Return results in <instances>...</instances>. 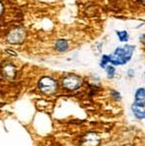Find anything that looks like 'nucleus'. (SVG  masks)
Instances as JSON below:
<instances>
[{
  "instance_id": "nucleus-14",
  "label": "nucleus",
  "mask_w": 145,
  "mask_h": 146,
  "mask_svg": "<svg viewBox=\"0 0 145 146\" xmlns=\"http://www.w3.org/2000/svg\"><path fill=\"white\" fill-rule=\"evenodd\" d=\"M140 42H141L143 45H145V34H143L141 37H140Z\"/></svg>"
},
{
  "instance_id": "nucleus-9",
  "label": "nucleus",
  "mask_w": 145,
  "mask_h": 146,
  "mask_svg": "<svg viewBox=\"0 0 145 146\" xmlns=\"http://www.w3.org/2000/svg\"><path fill=\"white\" fill-rule=\"evenodd\" d=\"M68 47L69 45L66 40H58L56 42V44H55V48L59 52H65L68 49Z\"/></svg>"
},
{
  "instance_id": "nucleus-12",
  "label": "nucleus",
  "mask_w": 145,
  "mask_h": 146,
  "mask_svg": "<svg viewBox=\"0 0 145 146\" xmlns=\"http://www.w3.org/2000/svg\"><path fill=\"white\" fill-rule=\"evenodd\" d=\"M110 63V59H109V56H107V55H105V56H103V59H101V66L103 68H107V64Z\"/></svg>"
},
{
  "instance_id": "nucleus-4",
  "label": "nucleus",
  "mask_w": 145,
  "mask_h": 146,
  "mask_svg": "<svg viewBox=\"0 0 145 146\" xmlns=\"http://www.w3.org/2000/svg\"><path fill=\"white\" fill-rule=\"evenodd\" d=\"M25 38V32L22 28H16V29L10 31L7 36V41L10 44H20L24 41Z\"/></svg>"
},
{
  "instance_id": "nucleus-13",
  "label": "nucleus",
  "mask_w": 145,
  "mask_h": 146,
  "mask_svg": "<svg viewBox=\"0 0 145 146\" xmlns=\"http://www.w3.org/2000/svg\"><path fill=\"white\" fill-rule=\"evenodd\" d=\"M112 96L116 98V100H120V94L117 92H112Z\"/></svg>"
},
{
  "instance_id": "nucleus-3",
  "label": "nucleus",
  "mask_w": 145,
  "mask_h": 146,
  "mask_svg": "<svg viewBox=\"0 0 145 146\" xmlns=\"http://www.w3.org/2000/svg\"><path fill=\"white\" fill-rule=\"evenodd\" d=\"M83 84V81L79 77L75 75H69L62 80V86L69 90H75L79 88Z\"/></svg>"
},
{
  "instance_id": "nucleus-7",
  "label": "nucleus",
  "mask_w": 145,
  "mask_h": 146,
  "mask_svg": "<svg viewBox=\"0 0 145 146\" xmlns=\"http://www.w3.org/2000/svg\"><path fill=\"white\" fill-rule=\"evenodd\" d=\"M135 104L140 106H145V88H138L135 92Z\"/></svg>"
},
{
  "instance_id": "nucleus-11",
  "label": "nucleus",
  "mask_w": 145,
  "mask_h": 146,
  "mask_svg": "<svg viewBox=\"0 0 145 146\" xmlns=\"http://www.w3.org/2000/svg\"><path fill=\"white\" fill-rule=\"evenodd\" d=\"M105 69H107V77L110 78V79H111V78H113L114 77V74H115V69H114L112 66H107Z\"/></svg>"
},
{
  "instance_id": "nucleus-16",
  "label": "nucleus",
  "mask_w": 145,
  "mask_h": 146,
  "mask_svg": "<svg viewBox=\"0 0 145 146\" xmlns=\"http://www.w3.org/2000/svg\"><path fill=\"white\" fill-rule=\"evenodd\" d=\"M141 1H143V2H144V3H145V0H141Z\"/></svg>"
},
{
  "instance_id": "nucleus-5",
  "label": "nucleus",
  "mask_w": 145,
  "mask_h": 146,
  "mask_svg": "<svg viewBox=\"0 0 145 146\" xmlns=\"http://www.w3.org/2000/svg\"><path fill=\"white\" fill-rule=\"evenodd\" d=\"M99 141H101V139L97 133L89 132L83 138L81 146H97L99 144Z\"/></svg>"
},
{
  "instance_id": "nucleus-6",
  "label": "nucleus",
  "mask_w": 145,
  "mask_h": 146,
  "mask_svg": "<svg viewBox=\"0 0 145 146\" xmlns=\"http://www.w3.org/2000/svg\"><path fill=\"white\" fill-rule=\"evenodd\" d=\"M2 74L7 79H14L16 76V68L12 64H5L2 67Z\"/></svg>"
},
{
  "instance_id": "nucleus-17",
  "label": "nucleus",
  "mask_w": 145,
  "mask_h": 146,
  "mask_svg": "<svg viewBox=\"0 0 145 146\" xmlns=\"http://www.w3.org/2000/svg\"><path fill=\"white\" fill-rule=\"evenodd\" d=\"M127 146H130V145H127Z\"/></svg>"
},
{
  "instance_id": "nucleus-2",
  "label": "nucleus",
  "mask_w": 145,
  "mask_h": 146,
  "mask_svg": "<svg viewBox=\"0 0 145 146\" xmlns=\"http://www.w3.org/2000/svg\"><path fill=\"white\" fill-rule=\"evenodd\" d=\"M39 90L45 94H52L58 88V84L54 79L50 77H44L39 81Z\"/></svg>"
},
{
  "instance_id": "nucleus-8",
  "label": "nucleus",
  "mask_w": 145,
  "mask_h": 146,
  "mask_svg": "<svg viewBox=\"0 0 145 146\" xmlns=\"http://www.w3.org/2000/svg\"><path fill=\"white\" fill-rule=\"evenodd\" d=\"M132 111H133L134 115L139 119H145V110L143 106H137V104H134L132 106Z\"/></svg>"
},
{
  "instance_id": "nucleus-10",
  "label": "nucleus",
  "mask_w": 145,
  "mask_h": 146,
  "mask_svg": "<svg viewBox=\"0 0 145 146\" xmlns=\"http://www.w3.org/2000/svg\"><path fill=\"white\" fill-rule=\"evenodd\" d=\"M116 34L121 42H126L128 40V33L126 31H117Z\"/></svg>"
},
{
  "instance_id": "nucleus-1",
  "label": "nucleus",
  "mask_w": 145,
  "mask_h": 146,
  "mask_svg": "<svg viewBox=\"0 0 145 146\" xmlns=\"http://www.w3.org/2000/svg\"><path fill=\"white\" fill-rule=\"evenodd\" d=\"M134 49H135V47L130 46V45H125L124 47H119V48H117L115 50V52L109 56L110 63L115 66L126 64L132 58Z\"/></svg>"
},
{
  "instance_id": "nucleus-15",
  "label": "nucleus",
  "mask_w": 145,
  "mask_h": 146,
  "mask_svg": "<svg viewBox=\"0 0 145 146\" xmlns=\"http://www.w3.org/2000/svg\"><path fill=\"white\" fill-rule=\"evenodd\" d=\"M2 12H3V5H2V3L0 2V15L2 14Z\"/></svg>"
}]
</instances>
